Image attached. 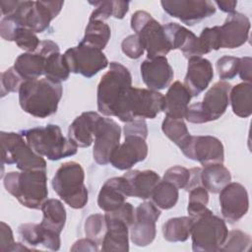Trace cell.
<instances>
[{
    "label": "cell",
    "mask_w": 252,
    "mask_h": 252,
    "mask_svg": "<svg viewBox=\"0 0 252 252\" xmlns=\"http://www.w3.org/2000/svg\"><path fill=\"white\" fill-rule=\"evenodd\" d=\"M159 216L160 211L153 202H143L135 209V221L130 227V238L136 246L145 247L155 240L156 221Z\"/></svg>",
    "instance_id": "cell-16"
},
{
    "label": "cell",
    "mask_w": 252,
    "mask_h": 252,
    "mask_svg": "<svg viewBox=\"0 0 252 252\" xmlns=\"http://www.w3.org/2000/svg\"><path fill=\"white\" fill-rule=\"evenodd\" d=\"M161 130L163 134L179 149L189 140L191 136L183 119H175L165 116L161 124Z\"/></svg>",
    "instance_id": "cell-37"
},
{
    "label": "cell",
    "mask_w": 252,
    "mask_h": 252,
    "mask_svg": "<svg viewBox=\"0 0 252 252\" xmlns=\"http://www.w3.org/2000/svg\"><path fill=\"white\" fill-rule=\"evenodd\" d=\"M0 143L2 165L16 164L21 171L46 170L45 159L29 146L22 134L2 131Z\"/></svg>",
    "instance_id": "cell-7"
},
{
    "label": "cell",
    "mask_w": 252,
    "mask_h": 252,
    "mask_svg": "<svg viewBox=\"0 0 252 252\" xmlns=\"http://www.w3.org/2000/svg\"><path fill=\"white\" fill-rule=\"evenodd\" d=\"M113 3V14L112 16L116 19H123L129 10L128 1H112Z\"/></svg>",
    "instance_id": "cell-52"
},
{
    "label": "cell",
    "mask_w": 252,
    "mask_h": 252,
    "mask_svg": "<svg viewBox=\"0 0 252 252\" xmlns=\"http://www.w3.org/2000/svg\"><path fill=\"white\" fill-rule=\"evenodd\" d=\"M63 5V1H19L17 9L9 17L13 18L21 28L40 33L58 16Z\"/></svg>",
    "instance_id": "cell-12"
},
{
    "label": "cell",
    "mask_w": 252,
    "mask_h": 252,
    "mask_svg": "<svg viewBox=\"0 0 252 252\" xmlns=\"http://www.w3.org/2000/svg\"><path fill=\"white\" fill-rule=\"evenodd\" d=\"M45 59L46 56L37 51L26 52L17 57L13 67L24 81L35 80L44 75Z\"/></svg>",
    "instance_id": "cell-29"
},
{
    "label": "cell",
    "mask_w": 252,
    "mask_h": 252,
    "mask_svg": "<svg viewBox=\"0 0 252 252\" xmlns=\"http://www.w3.org/2000/svg\"><path fill=\"white\" fill-rule=\"evenodd\" d=\"M1 94L5 96L10 93L19 92L22 84L25 82L24 79L17 73L14 67L7 69L1 73Z\"/></svg>",
    "instance_id": "cell-43"
},
{
    "label": "cell",
    "mask_w": 252,
    "mask_h": 252,
    "mask_svg": "<svg viewBox=\"0 0 252 252\" xmlns=\"http://www.w3.org/2000/svg\"><path fill=\"white\" fill-rule=\"evenodd\" d=\"M191 98L192 95L186 87L181 82L175 81L169 86L164 95L162 111L168 117L183 119Z\"/></svg>",
    "instance_id": "cell-27"
},
{
    "label": "cell",
    "mask_w": 252,
    "mask_h": 252,
    "mask_svg": "<svg viewBox=\"0 0 252 252\" xmlns=\"http://www.w3.org/2000/svg\"><path fill=\"white\" fill-rule=\"evenodd\" d=\"M131 28L147 51L148 59L165 56L170 50L163 26L146 11H136L131 17Z\"/></svg>",
    "instance_id": "cell-10"
},
{
    "label": "cell",
    "mask_w": 252,
    "mask_h": 252,
    "mask_svg": "<svg viewBox=\"0 0 252 252\" xmlns=\"http://www.w3.org/2000/svg\"><path fill=\"white\" fill-rule=\"evenodd\" d=\"M42 220L40 225L48 230L61 233L66 222V210L63 203L57 199H47L40 208Z\"/></svg>",
    "instance_id": "cell-30"
},
{
    "label": "cell",
    "mask_w": 252,
    "mask_h": 252,
    "mask_svg": "<svg viewBox=\"0 0 252 252\" xmlns=\"http://www.w3.org/2000/svg\"><path fill=\"white\" fill-rule=\"evenodd\" d=\"M144 84L152 91L163 90L171 83L174 73L165 56L146 59L140 66Z\"/></svg>",
    "instance_id": "cell-22"
},
{
    "label": "cell",
    "mask_w": 252,
    "mask_h": 252,
    "mask_svg": "<svg viewBox=\"0 0 252 252\" xmlns=\"http://www.w3.org/2000/svg\"><path fill=\"white\" fill-rule=\"evenodd\" d=\"M98 244L90 238H82L77 240L71 247V251H98Z\"/></svg>",
    "instance_id": "cell-51"
},
{
    "label": "cell",
    "mask_w": 252,
    "mask_h": 252,
    "mask_svg": "<svg viewBox=\"0 0 252 252\" xmlns=\"http://www.w3.org/2000/svg\"><path fill=\"white\" fill-rule=\"evenodd\" d=\"M252 59L249 56L241 57L239 58V68H238V74L240 79L245 83H251L252 82Z\"/></svg>",
    "instance_id": "cell-50"
},
{
    "label": "cell",
    "mask_w": 252,
    "mask_h": 252,
    "mask_svg": "<svg viewBox=\"0 0 252 252\" xmlns=\"http://www.w3.org/2000/svg\"><path fill=\"white\" fill-rule=\"evenodd\" d=\"M160 5L170 17L187 26H193L216 12L214 2L208 0H165L160 1Z\"/></svg>",
    "instance_id": "cell-15"
},
{
    "label": "cell",
    "mask_w": 252,
    "mask_h": 252,
    "mask_svg": "<svg viewBox=\"0 0 252 252\" xmlns=\"http://www.w3.org/2000/svg\"><path fill=\"white\" fill-rule=\"evenodd\" d=\"M104 218L106 221V231L101 241V250L128 251V230L135 221V209L132 204L125 202L118 209L106 212Z\"/></svg>",
    "instance_id": "cell-11"
},
{
    "label": "cell",
    "mask_w": 252,
    "mask_h": 252,
    "mask_svg": "<svg viewBox=\"0 0 252 252\" xmlns=\"http://www.w3.org/2000/svg\"><path fill=\"white\" fill-rule=\"evenodd\" d=\"M148 156L146 139L137 135H125L123 144H119L111 153L109 162L119 170L130 169Z\"/></svg>",
    "instance_id": "cell-19"
},
{
    "label": "cell",
    "mask_w": 252,
    "mask_h": 252,
    "mask_svg": "<svg viewBox=\"0 0 252 252\" xmlns=\"http://www.w3.org/2000/svg\"><path fill=\"white\" fill-rule=\"evenodd\" d=\"M220 206L225 220L230 223L238 221L249 209L246 188L238 182H229L220 192Z\"/></svg>",
    "instance_id": "cell-18"
},
{
    "label": "cell",
    "mask_w": 252,
    "mask_h": 252,
    "mask_svg": "<svg viewBox=\"0 0 252 252\" xmlns=\"http://www.w3.org/2000/svg\"><path fill=\"white\" fill-rule=\"evenodd\" d=\"M163 102L164 95L159 92L131 87L116 106L114 116L125 123L136 118L153 119L162 111Z\"/></svg>",
    "instance_id": "cell-4"
},
{
    "label": "cell",
    "mask_w": 252,
    "mask_h": 252,
    "mask_svg": "<svg viewBox=\"0 0 252 252\" xmlns=\"http://www.w3.org/2000/svg\"><path fill=\"white\" fill-rule=\"evenodd\" d=\"M191 229L192 249L196 252L220 251L228 234L224 220L212 211L193 219Z\"/></svg>",
    "instance_id": "cell-9"
},
{
    "label": "cell",
    "mask_w": 252,
    "mask_h": 252,
    "mask_svg": "<svg viewBox=\"0 0 252 252\" xmlns=\"http://www.w3.org/2000/svg\"><path fill=\"white\" fill-rule=\"evenodd\" d=\"M121 49L123 53L131 59H138L145 52V48L143 47L141 40L135 33L130 34L123 39L121 43Z\"/></svg>",
    "instance_id": "cell-46"
},
{
    "label": "cell",
    "mask_w": 252,
    "mask_h": 252,
    "mask_svg": "<svg viewBox=\"0 0 252 252\" xmlns=\"http://www.w3.org/2000/svg\"><path fill=\"white\" fill-rule=\"evenodd\" d=\"M164 33L171 49H180L187 59L202 57L205 54L199 37L191 31L177 23H168L163 26Z\"/></svg>",
    "instance_id": "cell-21"
},
{
    "label": "cell",
    "mask_w": 252,
    "mask_h": 252,
    "mask_svg": "<svg viewBox=\"0 0 252 252\" xmlns=\"http://www.w3.org/2000/svg\"><path fill=\"white\" fill-rule=\"evenodd\" d=\"M213 78V66L208 59L203 57H192L188 59L187 73L183 85L192 96H197L204 92Z\"/></svg>",
    "instance_id": "cell-23"
},
{
    "label": "cell",
    "mask_w": 252,
    "mask_h": 252,
    "mask_svg": "<svg viewBox=\"0 0 252 252\" xmlns=\"http://www.w3.org/2000/svg\"><path fill=\"white\" fill-rule=\"evenodd\" d=\"M180 150L186 158L199 161L203 166L223 163L224 160L223 145L214 136H190Z\"/></svg>",
    "instance_id": "cell-14"
},
{
    "label": "cell",
    "mask_w": 252,
    "mask_h": 252,
    "mask_svg": "<svg viewBox=\"0 0 252 252\" xmlns=\"http://www.w3.org/2000/svg\"><path fill=\"white\" fill-rule=\"evenodd\" d=\"M70 70L65 61L64 55L58 52H54L45 59V69H44V77L56 82L61 83L66 81L69 78Z\"/></svg>",
    "instance_id": "cell-36"
},
{
    "label": "cell",
    "mask_w": 252,
    "mask_h": 252,
    "mask_svg": "<svg viewBox=\"0 0 252 252\" xmlns=\"http://www.w3.org/2000/svg\"><path fill=\"white\" fill-rule=\"evenodd\" d=\"M129 185V197L146 200L151 197L156 185L160 181L154 170H129L123 174Z\"/></svg>",
    "instance_id": "cell-28"
},
{
    "label": "cell",
    "mask_w": 252,
    "mask_h": 252,
    "mask_svg": "<svg viewBox=\"0 0 252 252\" xmlns=\"http://www.w3.org/2000/svg\"><path fill=\"white\" fill-rule=\"evenodd\" d=\"M132 87L130 71L119 62H110L109 70L101 77L96 91L97 109L105 116L114 111L125 93Z\"/></svg>",
    "instance_id": "cell-5"
},
{
    "label": "cell",
    "mask_w": 252,
    "mask_h": 252,
    "mask_svg": "<svg viewBox=\"0 0 252 252\" xmlns=\"http://www.w3.org/2000/svg\"><path fill=\"white\" fill-rule=\"evenodd\" d=\"M201 170H202V168H200V167H193V168L189 169L190 178H189V181H188L186 187L184 188L187 192L190 189H192L193 187L202 185V183H201Z\"/></svg>",
    "instance_id": "cell-53"
},
{
    "label": "cell",
    "mask_w": 252,
    "mask_h": 252,
    "mask_svg": "<svg viewBox=\"0 0 252 252\" xmlns=\"http://www.w3.org/2000/svg\"><path fill=\"white\" fill-rule=\"evenodd\" d=\"M239 58L234 56H222L217 61V70L220 81L231 80L238 74Z\"/></svg>",
    "instance_id": "cell-42"
},
{
    "label": "cell",
    "mask_w": 252,
    "mask_h": 252,
    "mask_svg": "<svg viewBox=\"0 0 252 252\" xmlns=\"http://www.w3.org/2000/svg\"><path fill=\"white\" fill-rule=\"evenodd\" d=\"M230 181V172L222 163L209 164L201 170V183L208 192L213 194L220 193Z\"/></svg>",
    "instance_id": "cell-31"
},
{
    "label": "cell",
    "mask_w": 252,
    "mask_h": 252,
    "mask_svg": "<svg viewBox=\"0 0 252 252\" xmlns=\"http://www.w3.org/2000/svg\"><path fill=\"white\" fill-rule=\"evenodd\" d=\"M29 146L38 155L50 160H58L77 154L78 147L65 138L58 125L48 124L22 132Z\"/></svg>",
    "instance_id": "cell-3"
},
{
    "label": "cell",
    "mask_w": 252,
    "mask_h": 252,
    "mask_svg": "<svg viewBox=\"0 0 252 252\" xmlns=\"http://www.w3.org/2000/svg\"><path fill=\"white\" fill-rule=\"evenodd\" d=\"M178 188L170 182L160 180L154 188L151 198L152 202L162 210L173 208L178 201Z\"/></svg>",
    "instance_id": "cell-35"
},
{
    "label": "cell",
    "mask_w": 252,
    "mask_h": 252,
    "mask_svg": "<svg viewBox=\"0 0 252 252\" xmlns=\"http://www.w3.org/2000/svg\"><path fill=\"white\" fill-rule=\"evenodd\" d=\"M198 37L205 54L220 48V26L203 29Z\"/></svg>",
    "instance_id": "cell-44"
},
{
    "label": "cell",
    "mask_w": 252,
    "mask_h": 252,
    "mask_svg": "<svg viewBox=\"0 0 252 252\" xmlns=\"http://www.w3.org/2000/svg\"><path fill=\"white\" fill-rule=\"evenodd\" d=\"M0 238H1V245L0 251L1 252H13L14 246L16 244L13 236V231L11 226L8 225L6 222H0Z\"/></svg>",
    "instance_id": "cell-48"
},
{
    "label": "cell",
    "mask_w": 252,
    "mask_h": 252,
    "mask_svg": "<svg viewBox=\"0 0 252 252\" xmlns=\"http://www.w3.org/2000/svg\"><path fill=\"white\" fill-rule=\"evenodd\" d=\"M3 184L7 192L26 208L38 210L47 200L46 170L11 171L4 176Z\"/></svg>",
    "instance_id": "cell-2"
},
{
    "label": "cell",
    "mask_w": 252,
    "mask_h": 252,
    "mask_svg": "<svg viewBox=\"0 0 252 252\" xmlns=\"http://www.w3.org/2000/svg\"><path fill=\"white\" fill-rule=\"evenodd\" d=\"M91 5L94 7L89 20H96L104 22L113 14V3L110 1H90Z\"/></svg>",
    "instance_id": "cell-47"
},
{
    "label": "cell",
    "mask_w": 252,
    "mask_h": 252,
    "mask_svg": "<svg viewBox=\"0 0 252 252\" xmlns=\"http://www.w3.org/2000/svg\"><path fill=\"white\" fill-rule=\"evenodd\" d=\"M111 35L110 28L102 21L89 20L85 34L81 42L83 44L102 50L108 43Z\"/></svg>",
    "instance_id": "cell-34"
},
{
    "label": "cell",
    "mask_w": 252,
    "mask_h": 252,
    "mask_svg": "<svg viewBox=\"0 0 252 252\" xmlns=\"http://www.w3.org/2000/svg\"><path fill=\"white\" fill-rule=\"evenodd\" d=\"M100 115L94 111H86L76 117L68 129V138L80 148L90 147L94 139L96 124Z\"/></svg>",
    "instance_id": "cell-25"
},
{
    "label": "cell",
    "mask_w": 252,
    "mask_h": 252,
    "mask_svg": "<svg viewBox=\"0 0 252 252\" xmlns=\"http://www.w3.org/2000/svg\"><path fill=\"white\" fill-rule=\"evenodd\" d=\"M129 197V185L126 178L122 175L107 179L99 190L97 205L99 209L111 212L121 207Z\"/></svg>",
    "instance_id": "cell-24"
},
{
    "label": "cell",
    "mask_w": 252,
    "mask_h": 252,
    "mask_svg": "<svg viewBox=\"0 0 252 252\" xmlns=\"http://www.w3.org/2000/svg\"><path fill=\"white\" fill-rule=\"evenodd\" d=\"M121 128L112 118L102 117L97 121L94 132L93 157L96 163L105 165L109 163L110 155L120 144Z\"/></svg>",
    "instance_id": "cell-17"
},
{
    "label": "cell",
    "mask_w": 252,
    "mask_h": 252,
    "mask_svg": "<svg viewBox=\"0 0 252 252\" xmlns=\"http://www.w3.org/2000/svg\"><path fill=\"white\" fill-rule=\"evenodd\" d=\"M106 231V221L104 215H91L85 222L86 236L97 244H101L102 238Z\"/></svg>",
    "instance_id": "cell-39"
},
{
    "label": "cell",
    "mask_w": 252,
    "mask_h": 252,
    "mask_svg": "<svg viewBox=\"0 0 252 252\" xmlns=\"http://www.w3.org/2000/svg\"><path fill=\"white\" fill-rule=\"evenodd\" d=\"M194 220L191 217H177L167 220L162 225L163 238L169 242H183L191 235Z\"/></svg>",
    "instance_id": "cell-33"
},
{
    "label": "cell",
    "mask_w": 252,
    "mask_h": 252,
    "mask_svg": "<svg viewBox=\"0 0 252 252\" xmlns=\"http://www.w3.org/2000/svg\"><path fill=\"white\" fill-rule=\"evenodd\" d=\"M250 27V21L244 14L230 13L220 27V48L233 49L243 45L249 38Z\"/></svg>",
    "instance_id": "cell-20"
},
{
    "label": "cell",
    "mask_w": 252,
    "mask_h": 252,
    "mask_svg": "<svg viewBox=\"0 0 252 252\" xmlns=\"http://www.w3.org/2000/svg\"><path fill=\"white\" fill-rule=\"evenodd\" d=\"M188 192L189 199L187 212L189 217H191L192 219H196L211 211L207 208V205L209 203V193L204 186L199 185L193 187Z\"/></svg>",
    "instance_id": "cell-38"
},
{
    "label": "cell",
    "mask_w": 252,
    "mask_h": 252,
    "mask_svg": "<svg viewBox=\"0 0 252 252\" xmlns=\"http://www.w3.org/2000/svg\"><path fill=\"white\" fill-rule=\"evenodd\" d=\"M85 171L76 161L62 163L52 178L51 185L55 193L71 208H84L89 199L87 187L84 183Z\"/></svg>",
    "instance_id": "cell-6"
},
{
    "label": "cell",
    "mask_w": 252,
    "mask_h": 252,
    "mask_svg": "<svg viewBox=\"0 0 252 252\" xmlns=\"http://www.w3.org/2000/svg\"><path fill=\"white\" fill-rule=\"evenodd\" d=\"M19 102L22 109L37 118H46L58 109L63 89L61 83L47 78L25 81L19 90Z\"/></svg>",
    "instance_id": "cell-1"
},
{
    "label": "cell",
    "mask_w": 252,
    "mask_h": 252,
    "mask_svg": "<svg viewBox=\"0 0 252 252\" xmlns=\"http://www.w3.org/2000/svg\"><path fill=\"white\" fill-rule=\"evenodd\" d=\"M231 86L225 81H219L205 94L203 100L188 106L184 118L195 124L207 123L219 119L229 104Z\"/></svg>",
    "instance_id": "cell-8"
},
{
    "label": "cell",
    "mask_w": 252,
    "mask_h": 252,
    "mask_svg": "<svg viewBox=\"0 0 252 252\" xmlns=\"http://www.w3.org/2000/svg\"><path fill=\"white\" fill-rule=\"evenodd\" d=\"M214 4H216L222 12L230 14L234 12L237 1H215Z\"/></svg>",
    "instance_id": "cell-54"
},
{
    "label": "cell",
    "mask_w": 252,
    "mask_h": 252,
    "mask_svg": "<svg viewBox=\"0 0 252 252\" xmlns=\"http://www.w3.org/2000/svg\"><path fill=\"white\" fill-rule=\"evenodd\" d=\"M70 73L92 78L108 66V60L102 50L83 44L71 47L63 54Z\"/></svg>",
    "instance_id": "cell-13"
},
{
    "label": "cell",
    "mask_w": 252,
    "mask_h": 252,
    "mask_svg": "<svg viewBox=\"0 0 252 252\" xmlns=\"http://www.w3.org/2000/svg\"><path fill=\"white\" fill-rule=\"evenodd\" d=\"M14 41L18 47L27 52H34L40 43L35 32L27 28H20L17 31Z\"/></svg>",
    "instance_id": "cell-41"
},
{
    "label": "cell",
    "mask_w": 252,
    "mask_h": 252,
    "mask_svg": "<svg viewBox=\"0 0 252 252\" xmlns=\"http://www.w3.org/2000/svg\"><path fill=\"white\" fill-rule=\"evenodd\" d=\"M250 244H251V237L249 234L238 229H232L228 231L227 237L220 251L242 252V251L248 250Z\"/></svg>",
    "instance_id": "cell-40"
},
{
    "label": "cell",
    "mask_w": 252,
    "mask_h": 252,
    "mask_svg": "<svg viewBox=\"0 0 252 252\" xmlns=\"http://www.w3.org/2000/svg\"><path fill=\"white\" fill-rule=\"evenodd\" d=\"M124 135H137L146 139L148 136V127L145 119L136 118L133 121L127 122L124 126Z\"/></svg>",
    "instance_id": "cell-49"
},
{
    "label": "cell",
    "mask_w": 252,
    "mask_h": 252,
    "mask_svg": "<svg viewBox=\"0 0 252 252\" xmlns=\"http://www.w3.org/2000/svg\"><path fill=\"white\" fill-rule=\"evenodd\" d=\"M229 102L235 115L247 118L252 114V84L239 83L229 92Z\"/></svg>",
    "instance_id": "cell-32"
},
{
    "label": "cell",
    "mask_w": 252,
    "mask_h": 252,
    "mask_svg": "<svg viewBox=\"0 0 252 252\" xmlns=\"http://www.w3.org/2000/svg\"><path fill=\"white\" fill-rule=\"evenodd\" d=\"M18 232L25 244L31 246L41 244L53 251H57L60 248V234L42 227L40 223H22L18 227Z\"/></svg>",
    "instance_id": "cell-26"
},
{
    "label": "cell",
    "mask_w": 252,
    "mask_h": 252,
    "mask_svg": "<svg viewBox=\"0 0 252 252\" xmlns=\"http://www.w3.org/2000/svg\"><path fill=\"white\" fill-rule=\"evenodd\" d=\"M189 178H190L189 169L180 165H175L168 168L164 172L162 180L170 182L178 189H184L189 181Z\"/></svg>",
    "instance_id": "cell-45"
}]
</instances>
